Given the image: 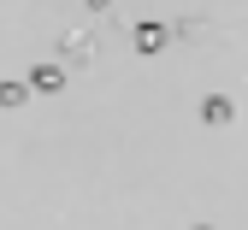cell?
Segmentation results:
<instances>
[{"label": "cell", "mask_w": 248, "mask_h": 230, "mask_svg": "<svg viewBox=\"0 0 248 230\" xmlns=\"http://www.w3.org/2000/svg\"><path fill=\"white\" fill-rule=\"evenodd\" d=\"M231 112H236V107L225 101V94H213V101L201 107V118H207V124H231Z\"/></svg>", "instance_id": "obj_1"}]
</instances>
